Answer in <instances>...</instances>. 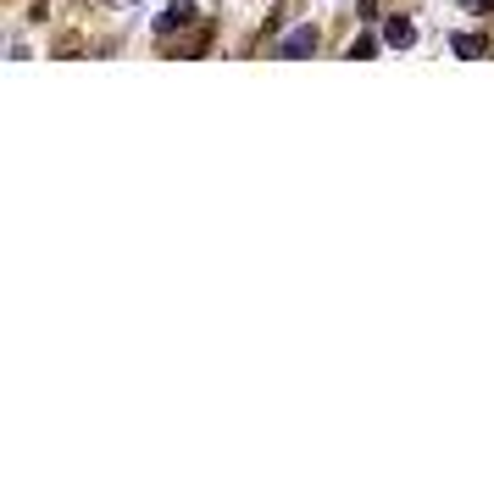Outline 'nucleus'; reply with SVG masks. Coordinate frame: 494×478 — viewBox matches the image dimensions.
<instances>
[{
  "mask_svg": "<svg viewBox=\"0 0 494 478\" xmlns=\"http://www.w3.org/2000/svg\"><path fill=\"white\" fill-rule=\"evenodd\" d=\"M322 45V34H317V28L306 23V28H294V34H283L278 45H273V56H283V61H301V56H311Z\"/></svg>",
  "mask_w": 494,
  "mask_h": 478,
  "instance_id": "nucleus-1",
  "label": "nucleus"
},
{
  "mask_svg": "<svg viewBox=\"0 0 494 478\" xmlns=\"http://www.w3.org/2000/svg\"><path fill=\"white\" fill-rule=\"evenodd\" d=\"M101 6H134V0H101Z\"/></svg>",
  "mask_w": 494,
  "mask_h": 478,
  "instance_id": "nucleus-7",
  "label": "nucleus"
},
{
  "mask_svg": "<svg viewBox=\"0 0 494 478\" xmlns=\"http://www.w3.org/2000/svg\"><path fill=\"white\" fill-rule=\"evenodd\" d=\"M373 50H378V40H355V45H350V56H355V61H367Z\"/></svg>",
  "mask_w": 494,
  "mask_h": 478,
  "instance_id": "nucleus-5",
  "label": "nucleus"
},
{
  "mask_svg": "<svg viewBox=\"0 0 494 478\" xmlns=\"http://www.w3.org/2000/svg\"><path fill=\"white\" fill-rule=\"evenodd\" d=\"M450 50L472 61V56H483V50H489V40H483V34H455V40H450Z\"/></svg>",
  "mask_w": 494,
  "mask_h": 478,
  "instance_id": "nucleus-4",
  "label": "nucleus"
},
{
  "mask_svg": "<svg viewBox=\"0 0 494 478\" xmlns=\"http://www.w3.org/2000/svg\"><path fill=\"white\" fill-rule=\"evenodd\" d=\"M467 12H478V17H489V12H494V0H467Z\"/></svg>",
  "mask_w": 494,
  "mask_h": 478,
  "instance_id": "nucleus-6",
  "label": "nucleus"
},
{
  "mask_svg": "<svg viewBox=\"0 0 494 478\" xmlns=\"http://www.w3.org/2000/svg\"><path fill=\"white\" fill-rule=\"evenodd\" d=\"M383 40H389L394 50H411V45H417V23H411V17H389Z\"/></svg>",
  "mask_w": 494,
  "mask_h": 478,
  "instance_id": "nucleus-3",
  "label": "nucleus"
},
{
  "mask_svg": "<svg viewBox=\"0 0 494 478\" xmlns=\"http://www.w3.org/2000/svg\"><path fill=\"white\" fill-rule=\"evenodd\" d=\"M184 23H194V0H173V6H167V12H161V17H156V34H161V40H167V34H173V28H184Z\"/></svg>",
  "mask_w": 494,
  "mask_h": 478,
  "instance_id": "nucleus-2",
  "label": "nucleus"
}]
</instances>
